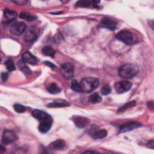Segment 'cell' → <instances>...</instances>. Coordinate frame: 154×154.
I'll list each match as a JSON object with an SVG mask.
<instances>
[{
    "label": "cell",
    "instance_id": "cell-1",
    "mask_svg": "<svg viewBox=\"0 0 154 154\" xmlns=\"http://www.w3.org/2000/svg\"><path fill=\"white\" fill-rule=\"evenodd\" d=\"M139 72L138 66L135 64L127 63L120 67L118 70L119 75L125 79H130L137 75Z\"/></svg>",
    "mask_w": 154,
    "mask_h": 154
},
{
    "label": "cell",
    "instance_id": "cell-2",
    "mask_svg": "<svg viewBox=\"0 0 154 154\" xmlns=\"http://www.w3.org/2000/svg\"><path fill=\"white\" fill-rule=\"evenodd\" d=\"M99 81L97 78L94 77L84 78L81 82V87L82 92L90 93L95 90L99 85Z\"/></svg>",
    "mask_w": 154,
    "mask_h": 154
},
{
    "label": "cell",
    "instance_id": "cell-3",
    "mask_svg": "<svg viewBox=\"0 0 154 154\" xmlns=\"http://www.w3.org/2000/svg\"><path fill=\"white\" fill-rule=\"evenodd\" d=\"M73 65L70 63H64L61 66L60 72L66 79H71L73 77Z\"/></svg>",
    "mask_w": 154,
    "mask_h": 154
},
{
    "label": "cell",
    "instance_id": "cell-4",
    "mask_svg": "<svg viewBox=\"0 0 154 154\" xmlns=\"http://www.w3.org/2000/svg\"><path fill=\"white\" fill-rule=\"evenodd\" d=\"M116 38L127 45H131L133 42V36L131 32L127 30H122L119 32Z\"/></svg>",
    "mask_w": 154,
    "mask_h": 154
},
{
    "label": "cell",
    "instance_id": "cell-5",
    "mask_svg": "<svg viewBox=\"0 0 154 154\" xmlns=\"http://www.w3.org/2000/svg\"><path fill=\"white\" fill-rule=\"evenodd\" d=\"M98 26L100 28H105L110 31H114L117 28V23L113 19L105 17L100 19Z\"/></svg>",
    "mask_w": 154,
    "mask_h": 154
},
{
    "label": "cell",
    "instance_id": "cell-6",
    "mask_svg": "<svg viewBox=\"0 0 154 154\" xmlns=\"http://www.w3.org/2000/svg\"><path fill=\"white\" fill-rule=\"evenodd\" d=\"M16 132L13 130H4L2 135V142L4 144H8L17 140Z\"/></svg>",
    "mask_w": 154,
    "mask_h": 154
},
{
    "label": "cell",
    "instance_id": "cell-7",
    "mask_svg": "<svg viewBox=\"0 0 154 154\" xmlns=\"http://www.w3.org/2000/svg\"><path fill=\"white\" fill-rule=\"evenodd\" d=\"M26 29V25L22 22H17L12 24L10 28V32L15 35H20Z\"/></svg>",
    "mask_w": 154,
    "mask_h": 154
},
{
    "label": "cell",
    "instance_id": "cell-8",
    "mask_svg": "<svg viewBox=\"0 0 154 154\" xmlns=\"http://www.w3.org/2000/svg\"><path fill=\"white\" fill-rule=\"evenodd\" d=\"M132 86V84L131 82L128 81H122L116 83L114 84V88L118 93L122 94L129 91L131 88Z\"/></svg>",
    "mask_w": 154,
    "mask_h": 154
},
{
    "label": "cell",
    "instance_id": "cell-9",
    "mask_svg": "<svg viewBox=\"0 0 154 154\" xmlns=\"http://www.w3.org/2000/svg\"><path fill=\"white\" fill-rule=\"evenodd\" d=\"M72 120L78 128H84L90 123L89 119L81 116H73L72 117Z\"/></svg>",
    "mask_w": 154,
    "mask_h": 154
},
{
    "label": "cell",
    "instance_id": "cell-10",
    "mask_svg": "<svg viewBox=\"0 0 154 154\" xmlns=\"http://www.w3.org/2000/svg\"><path fill=\"white\" fill-rule=\"evenodd\" d=\"M90 134L94 139H102L107 135L108 132L104 129H99V127L94 125L91 128Z\"/></svg>",
    "mask_w": 154,
    "mask_h": 154
},
{
    "label": "cell",
    "instance_id": "cell-11",
    "mask_svg": "<svg viewBox=\"0 0 154 154\" xmlns=\"http://www.w3.org/2000/svg\"><path fill=\"white\" fill-rule=\"evenodd\" d=\"M17 17V13L14 10L6 8L4 11V16L2 23L8 25L16 19Z\"/></svg>",
    "mask_w": 154,
    "mask_h": 154
},
{
    "label": "cell",
    "instance_id": "cell-12",
    "mask_svg": "<svg viewBox=\"0 0 154 154\" xmlns=\"http://www.w3.org/2000/svg\"><path fill=\"white\" fill-rule=\"evenodd\" d=\"M141 126V125L136 122H128L125 124H123L120 126L119 130V134H122L124 132H127L131 131H132L134 129H135L137 128H138Z\"/></svg>",
    "mask_w": 154,
    "mask_h": 154
},
{
    "label": "cell",
    "instance_id": "cell-13",
    "mask_svg": "<svg viewBox=\"0 0 154 154\" xmlns=\"http://www.w3.org/2000/svg\"><path fill=\"white\" fill-rule=\"evenodd\" d=\"M52 123H53V119L52 117L46 120L40 122V124L38 128V131L42 134H45L48 132L51 128Z\"/></svg>",
    "mask_w": 154,
    "mask_h": 154
},
{
    "label": "cell",
    "instance_id": "cell-14",
    "mask_svg": "<svg viewBox=\"0 0 154 154\" xmlns=\"http://www.w3.org/2000/svg\"><path fill=\"white\" fill-rule=\"evenodd\" d=\"M32 116L40 122L48 119L51 116L44 111L40 109H34L32 112Z\"/></svg>",
    "mask_w": 154,
    "mask_h": 154
},
{
    "label": "cell",
    "instance_id": "cell-15",
    "mask_svg": "<svg viewBox=\"0 0 154 154\" xmlns=\"http://www.w3.org/2000/svg\"><path fill=\"white\" fill-rule=\"evenodd\" d=\"M22 60L25 63L30 64L31 65H35L37 63V57L28 51H26L25 53H23L22 56Z\"/></svg>",
    "mask_w": 154,
    "mask_h": 154
},
{
    "label": "cell",
    "instance_id": "cell-16",
    "mask_svg": "<svg viewBox=\"0 0 154 154\" xmlns=\"http://www.w3.org/2000/svg\"><path fill=\"white\" fill-rule=\"evenodd\" d=\"M70 106V103L66 100L63 99H56L52 102H51L47 105L48 108H61Z\"/></svg>",
    "mask_w": 154,
    "mask_h": 154
},
{
    "label": "cell",
    "instance_id": "cell-17",
    "mask_svg": "<svg viewBox=\"0 0 154 154\" xmlns=\"http://www.w3.org/2000/svg\"><path fill=\"white\" fill-rule=\"evenodd\" d=\"M66 146L64 141L63 140H57L51 143L48 147V149L49 150H57L60 149H63Z\"/></svg>",
    "mask_w": 154,
    "mask_h": 154
},
{
    "label": "cell",
    "instance_id": "cell-18",
    "mask_svg": "<svg viewBox=\"0 0 154 154\" xmlns=\"http://www.w3.org/2000/svg\"><path fill=\"white\" fill-rule=\"evenodd\" d=\"M37 36L36 35V34L35 33V32L31 29H28L25 34L24 35V38L25 42L28 43V44H32L34 42H35V40H37Z\"/></svg>",
    "mask_w": 154,
    "mask_h": 154
},
{
    "label": "cell",
    "instance_id": "cell-19",
    "mask_svg": "<svg viewBox=\"0 0 154 154\" xmlns=\"http://www.w3.org/2000/svg\"><path fill=\"white\" fill-rule=\"evenodd\" d=\"M23 60H19L17 62V66L20 70L25 75H30L32 73L31 69L28 67V66L25 64Z\"/></svg>",
    "mask_w": 154,
    "mask_h": 154
},
{
    "label": "cell",
    "instance_id": "cell-20",
    "mask_svg": "<svg viewBox=\"0 0 154 154\" xmlns=\"http://www.w3.org/2000/svg\"><path fill=\"white\" fill-rule=\"evenodd\" d=\"M19 17L28 21H32L35 20L37 17L35 14H30L27 12H21L19 14Z\"/></svg>",
    "mask_w": 154,
    "mask_h": 154
},
{
    "label": "cell",
    "instance_id": "cell-21",
    "mask_svg": "<svg viewBox=\"0 0 154 154\" xmlns=\"http://www.w3.org/2000/svg\"><path fill=\"white\" fill-rule=\"evenodd\" d=\"M136 105V102L135 100H132V101H130L129 102H127L126 103L124 104L123 105H122L121 107H120L118 110H117V112L119 113H122L123 112H124L125 111H126V109L130 108H132L134 106H135Z\"/></svg>",
    "mask_w": 154,
    "mask_h": 154
},
{
    "label": "cell",
    "instance_id": "cell-22",
    "mask_svg": "<svg viewBox=\"0 0 154 154\" xmlns=\"http://www.w3.org/2000/svg\"><path fill=\"white\" fill-rule=\"evenodd\" d=\"M47 90L49 93H50L51 94H58V93H60V91H61V89L60 88V87L55 83L51 84L47 87Z\"/></svg>",
    "mask_w": 154,
    "mask_h": 154
},
{
    "label": "cell",
    "instance_id": "cell-23",
    "mask_svg": "<svg viewBox=\"0 0 154 154\" xmlns=\"http://www.w3.org/2000/svg\"><path fill=\"white\" fill-rule=\"evenodd\" d=\"M42 52L43 55L49 57H54L55 51L49 46H45L42 50Z\"/></svg>",
    "mask_w": 154,
    "mask_h": 154
},
{
    "label": "cell",
    "instance_id": "cell-24",
    "mask_svg": "<svg viewBox=\"0 0 154 154\" xmlns=\"http://www.w3.org/2000/svg\"><path fill=\"white\" fill-rule=\"evenodd\" d=\"M102 97L99 95L97 93H93L92 94L88 99V100L90 103H99L102 102Z\"/></svg>",
    "mask_w": 154,
    "mask_h": 154
},
{
    "label": "cell",
    "instance_id": "cell-25",
    "mask_svg": "<svg viewBox=\"0 0 154 154\" xmlns=\"http://www.w3.org/2000/svg\"><path fill=\"white\" fill-rule=\"evenodd\" d=\"M91 5V1L88 0H80L76 2L75 6L77 7H88Z\"/></svg>",
    "mask_w": 154,
    "mask_h": 154
},
{
    "label": "cell",
    "instance_id": "cell-26",
    "mask_svg": "<svg viewBox=\"0 0 154 154\" xmlns=\"http://www.w3.org/2000/svg\"><path fill=\"white\" fill-rule=\"evenodd\" d=\"M71 88L76 91V92H82V90H81V85L80 83H79L76 80L73 79L71 83Z\"/></svg>",
    "mask_w": 154,
    "mask_h": 154
},
{
    "label": "cell",
    "instance_id": "cell-27",
    "mask_svg": "<svg viewBox=\"0 0 154 154\" xmlns=\"http://www.w3.org/2000/svg\"><path fill=\"white\" fill-rule=\"evenodd\" d=\"M5 65L7 70L10 72H12V71H14L16 70L15 65L11 60H7L5 63Z\"/></svg>",
    "mask_w": 154,
    "mask_h": 154
},
{
    "label": "cell",
    "instance_id": "cell-28",
    "mask_svg": "<svg viewBox=\"0 0 154 154\" xmlns=\"http://www.w3.org/2000/svg\"><path fill=\"white\" fill-rule=\"evenodd\" d=\"M111 88L109 87V85L107 84L103 85V87L100 89V93L102 95H108L109 93H111Z\"/></svg>",
    "mask_w": 154,
    "mask_h": 154
},
{
    "label": "cell",
    "instance_id": "cell-29",
    "mask_svg": "<svg viewBox=\"0 0 154 154\" xmlns=\"http://www.w3.org/2000/svg\"><path fill=\"white\" fill-rule=\"evenodd\" d=\"M13 108L14 109V110L18 112V113H22V112H24L26 110V108L25 107L22 105H20V104H19V103H16L13 105Z\"/></svg>",
    "mask_w": 154,
    "mask_h": 154
},
{
    "label": "cell",
    "instance_id": "cell-30",
    "mask_svg": "<svg viewBox=\"0 0 154 154\" xmlns=\"http://www.w3.org/2000/svg\"><path fill=\"white\" fill-rule=\"evenodd\" d=\"M8 73L6 72H2L1 73V79L3 82H6L8 79Z\"/></svg>",
    "mask_w": 154,
    "mask_h": 154
},
{
    "label": "cell",
    "instance_id": "cell-31",
    "mask_svg": "<svg viewBox=\"0 0 154 154\" xmlns=\"http://www.w3.org/2000/svg\"><path fill=\"white\" fill-rule=\"evenodd\" d=\"M153 146H154L153 140H151L150 141H148V143H147V147L148 148H150L151 149H153Z\"/></svg>",
    "mask_w": 154,
    "mask_h": 154
},
{
    "label": "cell",
    "instance_id": "cell-32",
    "mask_svg": "<svg viewBox=\"0 0 154 154\" xmlns=\"http://www.w3.org/2000/svg\"><path fill=\"white\" fill-rule=\"evenodd\" d=\"M44 64H46V66H49V67H51V69H54V68L55 67V65H54L52 63H51V62H50V61H45V62H44Z\"/></svg>",
    "mask_w": 154,
    "mask_h": 154
},
{
    "label": "cell",
    "instance_id": "cell-33",
    "mask_svg": "<svg viewBox=\"0 0 154 154\" xmlns=\"http://www.w3.org/2000/svg\"><path fill=\"white\" fill-rule=\"evenodd\" d=\"M13 2L16 3V4H18V5H22L25 4L27 2V1H13Z\"/></svg>",
    "mask_w": 154,
    "mask_h": 154
},
{
    "label": "cell",
    "instance_id": "cell-34",
    "mask_svg": "<svg viewBox=\"0 0 154 154\" xmlns=\"http://www.w3.org/2000/svg\"><path fill=\"white\" fill-rule=\"evenodd\" d=\"M147 106H148L150 109H153V103L152 101H149V102H147Z\"/></svg>",
    "mask_w": 154,
    "mask_h": 154
},
{
    "label": "cell",
    "instance_id": "cell-35",
    "mask_svg": "<svg viewBox=\"0 0 154 154\" xmlns=\"http://www.w3.org/2000/svg\"><path fill=\"white\" fill-rule=\"evenodd\" d=\"M84 153H99V152H97V151H94V150H86L85 152H84Z\"/></svg>",
    "mask_w": 154,
    "mask_h": 154
},
{
    "label": "cell",
    "instance_id": "cell-36",
    "mask_svg": "<svg viewBox=\"0 0 154 154\" xmlns=\"http://www.w3.org/2000/svg\"><path fill=\"white\" fill-rule=\"evenodd\" d=\"M63 13V11H56V12H53V13H52V14H60V13Z\"/></svg>",
    "mask_w": 154,
    "mask_h": 154
}]
</instances>
